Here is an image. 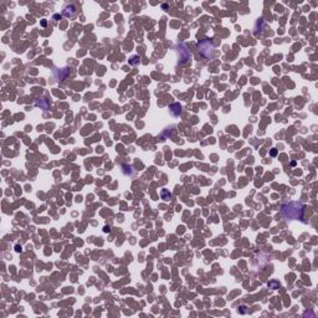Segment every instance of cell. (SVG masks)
Instances as JSON below:
<instances>
[{"mask_svg":"<svg viewBox=\"0 0 318 318\" xmlns=\"http://www.w3.org/2000/svg\"><path fill=\"white\" fill-rule=\"evenodd\" d=\"M36 105L40 106L41 108H44V110H47V108L50 107V102L47 101L46 98H41V99H39V101L36 102Z\"/></svg>","mask_w":318,"mask_h":318,"instance_id":"5b68a950","label":"cell"},{"mask_svg":"<svg viewBox=\"0 0 318 318\" xmlns=\"http://www.w3.org/2000/svg\"><path fill=\"white\" fill-rule=\"evenodd\" d=\"M198 47H199V52L204 58H208V60H210V58L214 57V45L213 43L209 39H204V40H200L198 43Z\"/></svg>","mask_w":318,"mask_h":318,"instance_id":"7a4b0ae2","label":"cell"},{"mask_svg":"<svg viewBox=\"0 0 318 318\" xmlns=\"http://www.w3.org/2000/svg\"><path fill=\"white\" fill-rule=\"evenodd\" d=\"M170 112H172V114H174V116L180 114V112H181V106H180L179 103H174V105H172V106H170Z\"/></svg>","mask_w":318,"mask_h":318,"instance_id":"277c9868","label":"cell"},{"mask_svg":"<svg viewBox=\"0 0 318 318\" xmlns=\"http://www.w3.org/2000/svg\"><path fill=\"white\" fill-rule=\"evenodd\" d=\"M303 210H305V206L301 203H288V204L282 205L281 214L286 219L293 220V219H301L303 216Z\"/></svg>","mask_w":318,"mask_h":318,"instance_id":"6da1fadb","label":"cell"},{"mask_svg":"<svg viewBox=\"0 0 318 318\" xmlns=\"http://www.w3.org/2000/svg\"><path fill=\"white\" fill-rule=\"evenodd\" d=\"M178 54H179V57H180V62H184L185 60H189L191 57V55L187 51V47L184 44H180L178 46Z\"/></svg>","mask_w":318,"mask_h":318,"instance_id":"3957f363","label":"cell"},{"mask_svg":"<svg viewBox=\"0 0 318 318\" xmlns=\"http://www.w3.org/2000/svg\"><path fill=\"white\" fill-rule=\"evenodd\" d=\"M110 231V228H105V232H108Z\"/></svg>","mask_w":318,"mask_h":318,"instance_id":"52a82bcc","label":"cell"},{"mask_svg":"<svg viewBox=\"0 0 318 318\" xmlns=\"http://www.w3.org/2000/svg\"><path fill=\"white\" fill-rule=\"evenodd\" d=\"M170 196H172V195H170V193H168V191H166L165 189H164V190H162V198H163L164 200H169V199H170Z\"/></svg>","mask_w":318,"mask_h":318,"instance_id":"8992f818","label":"cell"}]
</instances>
